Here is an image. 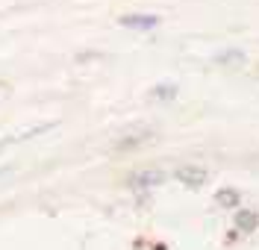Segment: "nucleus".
<instances>
[{
  "instance_id": "obj_6",
  "label": "nucleus",
  "mask_w": 259,
  "mask_h": 250,
  "mask_svg": "<svg viewBox=\"0 0 259 250\" xmlns=\"http://www.w3.org/2000/svg\"><path fill=\"white\" fill-rule=\"evenodd\" d=\"M177 88L174 85H159V91H153V97H174Z\"/></svg>"
},
{
  "instance_id": "obj_1",
  "label": "nucleus",
  "mask_w": 259,
  "mask_h": 250,
  "mask_svg": "<svg viewBox=\"0 0 259 250\" xmlns=\"http://www.w3.org/2000/svg\"><path fill=\"white\" fill-rule=\"evenodd\" d=\"M177 180H180V183L194 185V188H197V185L206 183V171H203V168H197V165H183V168L177 171Z\"/></svg>"
},
{
  "instance_id": "obj_3",
  "label": "nucleus",
  "mask_w": 259,
  "mask_h": 250,
  "mask_svg": "<svg viewBox=\"0 0 259 250\" xmlns=\"http://www.w3.org/2000/svg\"><path fill=\"white\" fill-rule=\"evenodd\" d=\"M259 224V215L256 212H250V209H239V215H236V227L244 230V233H253Z\"/></svg>"
},
{
  "instance_id": "obj_4",
  "label": "nucleus",
  "mask_w": 259,
  "mask_h": 250,
  "mask_svg": "<svg viewBox=\"0 0 259 250\" xmlns=\"http://www.w3.org/2000/svg\"><path fill=\"white\" fill-rule=\"evenodd\" d=\"M162 180H165V174H159V171H145V174H136V177H133V185H136V188H142V185L150 188V185H159Z\"/></svg>"
},
{
  "instance_id": "obj_5",
  "label": "nucleus",
  "mask_w": 259,
  "mask_h": 250,
  "mask_svg": "<svg viewBox=\"0 0 259 250\" xmlns=\"http://www.w3.org/2000/svg\"><path fill=\"white\" fill-rule=\"evenodd\" d=\"M215 200L221 203V206H239V191H233V188H224V191H218Z\"/></svg>"
},
{
  "instance_id": "obj_2",
  "label": "nucleus",
  "mask_w": 259,
  "mask_h": 250,
  "mask_svg": "<svg viewBox=\"0 0 259 250\" xmlns=\"http://www.w3.org/2000/svg\"><path fill=\"white\" fill-rule=\"evenodd\" d=\"M159 24V18L153 15H124L121 18V27H130V30H153Z\"/></svg>"
}]
</instances>
